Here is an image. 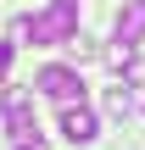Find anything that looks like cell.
Instances as JSON below:
<instances>
[{
	"mask_svg": "<svg viewBox=\"0 0 145 150\" xmlns=\"http://www.w3.org/2000/svg\"><path fill=\"white\" fill-rule=\"evenodd\" d=\"M78 33V0H50L39 17H17L11 39H34V45H67Z\"/></svg>",
	"mask_w": 145,
	"mask_h": 150,
	"instance_id": "1",
	"label": "cell"
},
{
	"mask_svg": "<svg viewBox=\"0 0 145 150\" xmlns=\"http://www.w3.org/2000/svg\"><path fill=\"white\" fill-rule=\"evenodd\" d=\"M34 89L50 95V100H61V106L84 100V78H78V67H39V72H34Z\"/></svg>",
	"mask_w": 145,
	"mask_h": 150,
	"instance_id": "2",
	"label": "cell"
},
{
	"mask_svg": "<svg viewBox=\"0 0 145 150\" xmlns=\"http://www.w3.org/2000/svg\"><path fill=\"white\" fill-rule=\"evenodd\" d=\"M0 117H6V134H11V145H17V139H28V134H39V128H34V100H28V89H17V83H6Z\"/></svg>",
	"mask_w": 145,
	"mask_h": 150,
	"instance_id": "3",
	"label": "cell"
},
{
	"mask_svg": "<svg viewBox=\"0 0 145 150\" xmlns=\"http://www.w3.org/2000/svg\"><path fill=\"white\" fill-rule=\"evenodd\" d=\"M61 139H73V145H95V139H101V122H95V111H89L84 100L61 106Z\"/></svg>",
	"mask_w": 145,
	"mask_h": 150,
	"instance_id": "4",
	"label": "cell"
},
{
	"mask_svg": "<svg viewBox=\"0 0 145 150\" xmlns=\"http://www.w3.org/2000/svg\"><path fill=\"white\" fill-rule=\"evenodd\" d=\"M112 33H117V45H123V50H134V45H140V39H145V0H129V6L117 11Z\"/></svg>",
	"mask_w": 145,
	"mask_h": 150,
	"instance_id": "5",
	"label": "cell"
},
{
	"mask_svg": "<svg viewBox=\"0 0 145 150\" xmlns=\"http://www.w3.org/2000/svg\"><path fill=\"white\" fill-rule=\"evenodd\" d=\"M61 50H67V56H73V61H95V56H101V50H95V39H89V33H73V39H67V45H61Z\"/></svg>",
	"mask_w": 145,
	"mask_h": 150,
	"instance_id": "6",
	"label": "cell"
},
{
	"mask_svg": "<svg viewBox=\"0 0 145 150\" xmlns=\"http://www.w3.org/2000/svg\"><path fill=\"white\" fill-rule=\"evenodd\" d=\"M106 111H112V117H129V111H134V95H129V83L106 89Z\"/></svg>",
	"mask_w": 145,
	"mask_h": 150,
	"instance_id": "7",
	"label": "cell"
},
{
	"mask_svg": "<svg viewBox=\"0 0 145 150\" xmlns=\"http://www.w3.org/2000/svg\"><path fill=\"white\" fill-rule=\"evenodd\" d=\"M123 83H140L145 89V56H129L123 61Z\"/></svg>",
	"mask_w": 145,
	"mask_h": 150,
	"instance_id": "8",
	"label": "cell"
},
{
	"mask_svg": "<svg viewBox=\"0 0 145 150\" xmlns=\"http://www.w3.org/2000/svg\"><path fill=\"white\" fill-rule=\"evenodd\" d=\"M17 150H50V145H45L39 134H28V139H17Z\"/></svg>",
	"mask_w": 145,
	"mask_h": 150,
	"instance_id": "9",
	"label": "cell"
},
{
	"mask_svg": "<svg viewBox=\"0 0 145 150\" xmlns=\"http://www.w3.org/2000/svg\"><path fill=\"white\" fill-rule=\"evenodd\" d=\"M6 67H11V45H0V78H6Z\"/></svg>",
	"mask_w": 145,
	"mask_h": 150,
	"instance_id": "10",
	"label": "cell"
}]
</instances>
